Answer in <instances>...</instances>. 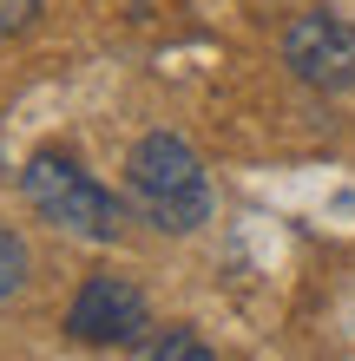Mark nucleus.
<instances>
[{
	"instance_id": "obj_5",
	"label": "nucleus",
	"mask_w": 355,
	"mask_h": 361,
	"mask_svg": "<svg viewBox=\"0 0 355 361\" xmlns=\"http://www.w3.org/2000/svg\"><path fill=\"white\" fill-rule=\"evenodd\" d=\"M145 361H217V355H211V348H204V342H198V335H191V329H164V335H158V342H152V348H145Z\"/></svg>"
},
{
	"instance_id": "obj_6",
	"label": "nucleus",
	"mask_w": 355,
	"mask_h": 361,
	"mask_svg": "<svg viewBox=\"0 0 355 361\" xmlns=\"http://www.w3.org/2000/svg\"><path fill=\"white\" fill-rule=\"evenodd\" d=\"M20 283H27V243H20L13 230L0 224V302H7Z\"/></svg>"
},
{
	"instance_id": "obj_1",
	"label": "nucleus",
	"mask_w": 355,
	"mask_h": 361,
	"mask_svg": "<svg viewBox=\"0 0 355 361\" xmlns=\"http://www.w3.org/2000/svg\"><path fill=\"white\" fill-rule=\"evenodd\" d=\"M125 184H132L138 217L172 230V237H184V230H198L211 217V178H204L198 152L178 132H145L125 158Z\"/></svg>"
},
{
	"instance_id": "obj_7",
	"label": "nucleus",
	"mask_w": 355,
	"mask_h": 361,
	"mask_svg": "<svg viewBox=\"0 0 355 361\" xmlns=\"http://www.w3.org/2000/svg\"><path fill=\"white\" fill-rule=\"evenodd\" d=\"M33 7H40V0H0V33H20L33 20Z\"/></svg>"
},
{
	"instance_id": "obj_2",
	"label": "nucleus",
	"mask_w": 355,
	"mask_h": 361,
	"mask_svg": "<svg viewBox=\"0 0 355 361\" xmlns=\"http://www.w3.org/2000/svg\"><path fill=\"white\" fill-rule=\"evenodd\" d=\"M20 190H27V204L53 230H73V237H92V243H112L119 230H125V204L99 178H86L73 158L40 152L27 171H20Z\"/></svg>"
},
{
	"instance_id": "obj_3",
	"label": "nucleus",
	"mask_w": 355,
	"mask_h": 361,
	"mask_svg": "<svg viewBox=\"0 0 355 361\" xmlns=\"http://www.w3.org/2000/svg\"><path fill=\"white\" fill-rule=\"evenodd\" d=\"M66 329L73 342H92V348H119V342H138L145 329H152V315H145V295L132 276H112L99 269L79 283L73 309H66Z\"/></svg>"
},
{
	"instance_id": "obj_4",
	"label": "nucleus",
	"mask_w": 355,
	"mask_h": 361,
	"mask_svg": "<svg viewBox=\"0 0 355 361\" xmlns=\"http://www.w3.org/2000/svg\"><path fill=\"white\" fill-rule=\"evenodd\" d=\"M283 59L309 86L349 92L355 86V27H342L336 13H296L289 33H283Z\"/></svg>"
}]
</instances>
